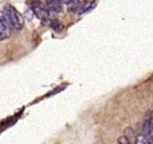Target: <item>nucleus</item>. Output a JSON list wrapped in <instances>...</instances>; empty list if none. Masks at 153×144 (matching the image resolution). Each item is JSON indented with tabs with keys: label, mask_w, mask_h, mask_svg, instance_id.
Listing matches in <instances>:
<instances>
[{
	"label": "nucleus",
	"mask_w": 153,
	"mask_h": 144,
	"mask_svg": "<svg viewBox=\"0 0 153 144\" xmlns=\"http://www.w3.org/2000/svg\"><path fill=\"white\" fill-rule=\"evenodd\" d=\"M135 144H150V141L144 135H138L135 140Z\"/></svg>",
	"instance_id": "6e6552de"
},
{
	"label": "nucleus",
	"mask_w": 153,
	"mask_h": 144,
	"mask_svg": "<svg viewBox=\"0 0 153 144\" xmlns=\"http://www.w3.org/2000/svg\"><path fill=\"white\" fill-rule=\"evenodd\" d=\"M50 26H51L53 29L56 32H61L63 29V25L59 20H51L49 23Z\"/></svg>",
	"instance_id": "0eeeda50"
},
{
	"label": "nucleus",
	"mask_w": 153,
	"mask_h": 144,
	"mask_svg": "<svg viewBox=\"0 0 153 144\" xmlns=\"http://www.w3.org/2000/svg\"><path fill=\"white\" fill-rule=\"evenodd\" d=\"M117 144H130V142L127 137L121 136L117 140Z\"/></svg>",
	"instance_id": "1a4fd4ad"
},
{
	"label": "nucleus",
	"mask_w": 153,
	"mask_h": 144,
	"mask_svg": "<svg viewBox=\"0 0 153 144\" xmlns=\"http://www.w3.org/2000/svg\"><path fill=\"white\" fill-rule=\"evenodd\" d=\"M144 136L149 141L153 142V116L149 120L146 121L143 125Z\"/></svg>",
	"instance_id": "20e7f679"
},
{
	"label": "nucleus",
	"mask_w": 153,
	"mask_h": 144,
	"mask_svg": "<svg viewBox=\"0 0 153 144\" xmlns=\"http://www.w3.org/2000/svg\"><path fill=\"white\" fill-rule=\"evenodd\" d=\"M4 12L6 14L11 27L16 30H21L24 26V19L22 14L11 5H7L4 8Z\"/></svg>",
	"instance_id": "f257e3e1"
},
{
	"label": "nucleus",
	"mask_w": 153,
	"mask_h": 144,
	"mask_svg": "<svg viewBox=\"0 0 153 144\" xmlns=\"http://www.w3.org/2000/svg\"><path fill=\"white\" fill-rule=\"evenodd\" d=\"M11 26L4 11H0V40L7 39L11 35Z\"/></svg>",
	"instance_id": "7ed1b4c3"
},
{
	"label": "nucleus",
	"mask_w": 153,
	"mask_h": 144,
	"mask_svg": "<svg viewBox=\"0 0 153 144\" xmlns=\"http://www.w3.org/2000/svg\"><path fill=\"white\" fill-rule=\"evenodd\" d=\"M47 8L51 12L59 13L62 10L61 0H45Z\"/></svg>",
	"instance_id": "39448f33"
},
{
	"label": "nucleus",
	"mask_w": 153,
	"mask_h": 144,
	"mask_svg": "<svg viewBox=\"0 0 153 144\" xmlns=\"http://www.w3.org/2000/svg\"><path fill=\"white\" fill-rule=\"evenodd\" d=\"M32 12L39 20L43 22H48L50 18V11L39 0H32L31 2Z\"/></svg>",
	"instance_id": "f03ea898"
},
{
	"label": "nucleus",
	"mask_w": 153,
	"mask_h": 144,
	"mask_svg": "<svg viewBox=\"0 0 153 144\" xmlns=\"http://www.w3.org/2000/svg\"><path fill=\"white\" fill-rule=\"evenodd\" d=\"M95 5H96V3L95 2H85L84 4L80 6V14H86V13L90 12L92 10H93L94 8H95Z\"/></svg>",
	"instance_id": "423d86ee"
},
{
	"label": "nucleus",
	"mask_w": 153,
	"mask_h": 144,
	"mask_svg": "<svg viewBox=\"0 0 153 144\" xmlns=\"http://www.w3.org/2000/svg\"><path fill=\"white\" fill-rule=\"evenodd\" d=\"M79 0H62V2L63 3L66 4V5H74V4L76 3Z\"/></svg>",
	"instance_id": "9d476101"
}]
</instances>
